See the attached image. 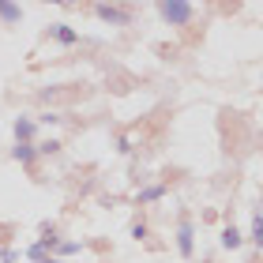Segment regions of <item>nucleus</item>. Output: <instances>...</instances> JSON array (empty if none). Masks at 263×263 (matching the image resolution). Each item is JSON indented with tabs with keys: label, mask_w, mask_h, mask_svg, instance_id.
Returning <instances> with one entry per match:
<instances>
[{
	"label": "nucleus",
	"mask_w": 263,
	"mask_h": 263,
	"mask_svg": "<svg viewBox=\"0 0 263 263\" xmlns=\"http://www.w3.org/2000/svg\"><path fill=\"white\" fill-rule=\"evenodd\" d=\"M162 15H165V19L184 23V19H188V4H162Z\"/></svg>",
	"instance_id": "1"
}]
</instances>
